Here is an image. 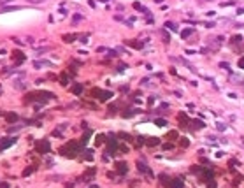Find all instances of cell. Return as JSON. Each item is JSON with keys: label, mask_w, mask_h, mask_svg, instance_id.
<instances>
[{"label": "cell", "mask_w": 244, "mask_h": 188, "mask_svg": "<svg viewBox=\"0 0 244 188\" xmlns=\"http://www.w3.org/2000/svg\"><path fill=\"white\" fill-rule=\"evenodd\" d=\"M165 26H169L170 30H174V32H176V30H177V28H176V25H174V23H165Z\"/></svg>", "instance_id": "cell-22"}, {"label": "cell", "mask_w": 244, "mask_h": 188, "mask_svg": "<svg viewBox=\"0 0 244 188\" xmlns=\"http://www.w3.org/2000/svg\"><path fill=\"white\" fill-rule=\"evenodd\" d=\"M77 151H79V144H77V142H70L69 146L62 148V153H63L65 156H70V158L77 155Z\"/></svg>", "instance_id": "cell-2"}, {"label": "cell", "mask_w": 244, "mask_h": 188, "mask_svg": "<svg viewBox=\"0 0 244 188\" xmlns=\"http://www.w3.org/2000/svg\"><path fill=\"white\" fill-rule=\"evenodd\" d=\"M7 2H11V0H0V4H7Z\"/></svg>", "instance_id": "cell-35"}, {"label": "cell", "mask_w": 244, "mask_h": 188, "mask_svg": "<svg viewBox=\"0 0 244 188\" xmlns=\"http://www.w3.org/2000/svg\"><path fill=\"white\" fill-rule=\"evenodd\" d=\"M34 65H35L37 69H42V67H49V65H51V62H46V60H40V62H39V60H37Z\"/></svg>", "instance_id": "cell-10"}, {"label": "cell", "mask_w": 244, "mask_h": 188, "mask_svg": "<svg viewBox=\"0 0 244 188\" xmlns=\"http://www.w3.org/2000/svg\"><path fill=\"white\" fill-rule=\"evenodd\" d=\"M162 113H169V104H162L160 109L156 111V114H162Z\"/></svg>", "instance_id": "cell-15"}, {"label": "cell", "mask_w": 244, "mask_h": 188, "mask_svg": "<svg viewBox=\"0 0 244 188\" xmlns=\"http://www.w3.org/2000/svg\"><path fill=\"white\" fill-rule=\"evenodd\" d=\"M93 97H97L98 100H109V98L113 97V93H111L109 90H100V88H97V90H93Z\"/></svg>", "instance_id": "cell-3"}, {"label": "cell", "mask_w": 244, "mask_h": 188, "mask_svg": "<svg viewBox=\"0 0 244 188\" xmlns=\"http://www.w3.org/2000/svg\"><path fill=\"white\" fill-rule=\"evenodd\" d=\"M37 151L39 153H49V151H51L49 142H48V141H40V142L37 144Z\"/></svg>", "instance_id": "cell-4"}, {"label": "cell", "mask_w": 244, "mask_h": 188, "mask_svg": "<svg viewBox=\"0 0 244 188\" xmlns=\"http://www.w3.org/2000/svg\"><path fill=\"white\" fill-rule=\"evenodd\" d=\"M177 137V132H170L169 134V139H176Z\"/></svg>", "instance_id": "cell-28"}, {"label": "cell", "mask_w": 244, "mask_h": 188, "mask_svg": "<svg viewBox=\"0 0 244 188\" xmlns=\"http://www.w3.org/2000/svg\"><path fill=\"white\" fill-rule=\"evenodd\" d=\"M137 111H139V109H130V111H127V113H123V116H125V118H130V116H133V114L137 113Z\"/></svg>", "instance_id": "cell-19"}, {"label": "cell", "mask_w": 244, "mask_h": 188, "mask_svg": "<svg viewBox=\"0 0 244 188\" xmlns=\"http://www.w3.org/2000/svg\"><path fill=\"white\" fill-rule=\"evenodd\" d=\"M7 120H9V121H14V120H18V116H16V114H9Z\"/></svg>", "instance_id": "cell-24"}, {"label": "cell", "mask_w": 244, "mask_h": 188, "mask_svg": "<svg viewBox=\"0 0 244 188\" xmlns=\"http://www.w3.org/2000/svg\"><path fill=\"white\" fill-rule=\"evenodd\" d=\"M14 58H16V65H19V63L25 60V55H21L19 51H14Z\"/></svg>", "instance_id": "cell-11"}, {"label": "cell", "mask_w": 244, "mask_h": 188, "mask_svg": "<svg viewBox=\"0 0 244 188\" xmlns=\"http://www.w3.org/2000/svg\"><path fill=\"white\" fill-rule=\"evenodd\" d=\"M81 92H83V84H74L72 86V93L74 95H79Z\"/></svg>", "instance_id": "cell-14"}, {"label": "cell", "mask_w": 244, "mask_h": 188, "mask_svg": "<svg viewBox=\"0 0 244 188\" xmlns=\"http://www.w3.org/2000/svg\"><path fill=\"white\" fill-rule=\"evenodd\" d=\"M163 150L167 151V150H172V144H165V146H163Z\"/></svg>", "instance_id": "cell-33"}, {"label": "cell", "mask_w": 244, "mask_h": 188, "mask_svg": "<svg viewBox=\"0 0 244 188\" xmlns=\"http://www.w3.org/2000/svg\"><path fill=\"white\" fill-rule=\"evenodd\" d=\"M191 123H193V127H195V129H204V127H206L200 120H195V121H191Z\"/></svg>", "instance_id": "cell-16"}, {"label": "cell", "mask_w": 244, "mask_h": 188, "mask_svg": "<svg viewBox=\"0 0 244 188\" xmlns=\"http://www.w3.org/2000/svg\"><path fill=\"white\" fill-rule=\"evenodd\" d=\"M16 141V137H7V139H4V141H0V151H4L5 148H9L12 142Z\"/></svg>", "instance_id": "cell-5"}, {"label": "cell", "mask_w": 244, "mask_h": 188, "mask_svg": "<svg viewBox=\"0 0 244 188\" xmlns=\"http://www.w3.org/2000/svg\"><path fill=\"white\" fill-rule=\"evenodd\" d=\"M239 67H241V69H244V57L239 60Z\"/></svg>", "instance_id": "cell-30"}, {"label": "cell", "mask_w": 244, "mask_h": 188, "mask_svg": "<svg viewBox=\"0 0 244 188\" xmlns=\"http://www.w3.org/2000/svg\"><path fill=\"white\" fill-rule=\"evenodd\" d=\"M14 86H16V88H19V90H23V88H26V83H21V79H19V81H16V83H14Z\"/></svg>", "instance_id": "cell-18"}, {"label": "cell", "mask_w": 244, "mask_h": 188, "mask_svg": "<svg viewBox=\"0 0 244 188\" xmlns=\"http://www.w3.org/2000/svg\"><path fill=\"white\" fill-rule=\"evenodd\" d=\"M158 142H160V141H158L156 137H155V139H148V144H149V146H156Z\"/></svg>", "instance_id": "cell-20"}, {"label": "cell", "mask_w": 244, "mask_h": 188, "mask_svg": "<svg viewBox=\"0 0 244 188\" xmlns=\"http://www.w3.org/2000/svg\"><path fill=\"white\" fill-rule=\"evenodd\" d=\"M74 37H75V35H72V34H70V35H65V37H63V40H65V42H72V40H74Z\"/></svg>", "instance_id": "cell-21"}, {"label": "cell", "mask_w": 244, "mask_h": 188, "mask_svg": "<svg viewBox=\"0 0 244 188\" xmlns=\"http://www.w3.org/2000/svg\"><path fill=\"white\" fill-rule=\"evenodd\" d=\"M79 19H81V16H79V14H75V16H74V23H77Z\"/></svg>", "instance_id": "cell-34"}, {"label": "cell", "mask_w": 244, "mask_h": 188, "mask_svg": "<svg viewBox=\"0 0 244 188\" xmlns=\"http://www.w3.org/2000/svg\"><path fill=\"white\" fill-rule=\"evenodd\" d=\"M116 165H118V172H119V174H125V172L128 170V167H127V164H125V162H118Z\"/></svg>", "instance_id": "cell-9"}, {"label": "cell", "mask_w": 244, "mask_h": 188, "mask_svg": "<svg viewBox=\"0 0 244 188\" xmlns=\"http://www.w3.org/2000/svg\"><path fill=\"white\" fill-rule=\"evenodd\" d=\"M193 34V28H186V30H183L181 32V39H186V37H190Z\"/></svg>", "instance_id": "cell-13"}, {"label": "cell", "mask_w": 244, "mask_h": 188, "mask_svg": "<svg viewBox=\"0 0 244 188\" xmlns=\"http://www.w3.org/2000/svg\"><path fill=\"white\" fill-rule=\"evenodd\" d=\"M102 2H109V0H102Z\"/></svg>", "instance_id": "cell-37"}, {"label": "cell", "mask_w": 244, "mask_h": 188, "mask_svg": "<svg viewBox=\"0 0 244 188\" xmlns=\"http://www.w3.org/2000/svg\"><path fill=\"white\" fill-rule=\"evenodd\" d=\"M181 144H183V146L186 148V146H188V139H181Z\"/></svg>", "instance_id": "cell-31"}, {"label": "cell", "mask_w": 244, "mask_h": 188, "mask_svg": "<svg viewBox=\"0 0 244 188\" xmlns=\"http://www.w3.org/2000/svg\"><path fill=\"white\" fill-rule=\"evenodd\" d=\"M207 188H216V183H214L212 179H209V183H207Z\"/></svg>", "instance_id": "cell-23"}, {"label": "cell", "mask_w": 244, "mask_h": 188, "mask_svg": "<svg viewBox=\"0 0 244 188\" xmlns=\"http://www.w3.org/2000/svg\"><path fill=\"white\" fill-rule=\"evenodd\" d=\"M62 84H67V74H62Z\"/></svg>", "instance_id": "cell-27"}, {"label": "cell", "mask_w": 244, "mask_h": 188, "mask_svg": "<svg viewBox=\"0 0 244 188\" xmlns=\"http://www.w3.org/2000/svg\"><path fill=\"white\" fill-rule=\"evenodd\" d=\"M155 123H156L158 127H165V125H167V121H165V120H162V118H156V120H155Z\"/></svg>", "instance_id": "cell-17"}, {"label": "cell", "mask_w": 244, "mask_h": 188, "mask_svg": "<svg viewBox=\"0 0 244 188\" xmlns=\"http://www.w3.org/2000/svg\"><path fill=\"white\" fill-rule=\"evenodd\" d=\"M216 127H218V130H225V129H226V127H225V123H218Z\"/></svg>", "instance_id": "cell-26"}, {"label": "cell", "mask_w": 244, "mask_h": 188, "mask_svg": "<svg viewBox=\"0 0 244 188\" xmlns=\"http://www.w3.org/2000/svg\"><path fill=\"white\" fill-rule=\"evenodd\" d=\"M116 150H118V142H116V139H114L113 135H111V139H109V146H107V153H116Z\"/></svg>", "instance_id": "cell-6"}, {"label": "cell", "mask_w": 244, "mask_h": 188, "mask_svg": "<svg viewBox=\"0 0 244 188\" xmlns=\"http://www.w3.org/2000/svg\"><path fill=\"white\" fill-rule=\"evenodd\" d=\"M53 97H55V95L51 93V92H40V93L37 92V93H30L28 97H26V100H28V102H32V100H40V104H42V102H46V100H51Z\"/></svg>", "instance_id": "cell-1"}, {"label": "cell", "mask_w": 244, "mask_h": 188, "mask_svg": "<svg viewBox=\"0 0 244 188\" xmlns=\"http://www.w3.org/2000/svg\"><path fill=\"white\" fill-rule=\"evenodd\" d=\"M34 2H40V0H34Z\"/></svg>", "instance_id": "cell-38"}, {"label": "cell", "mask_w": 244, "mask_h": 188, "mask_svg": "<svg viewBox=\"0 0 244 188\" xmlns=\"http://www.w3.org/2000/svg\"><path fill=\"white\" fill-rule=\"evenodd\" d=\"M32 172H34V167H30V169H25V172H23V174H25V176H28V174H32Z\"/></svg>", "instance_id": "cell-25"}, {"label": "cell", "mask_w": 244, "mask_h": 188, "mask_svg": "<svg viewBox=\"0 0 244 188\" xmlns=\"http://www.w3.org/2000/svg\"><path fill=\"white\" fill-rule=\"evenodd\" d=\"M137 169L141 170L142 174H153V172H151V169L146 165V164H144V162H137Z\"/></svg>", "instance_id": "cell-7"}, {"label": "cell", "mask_w": 244, "mask_h": 188, "mask_svg": "<svg viewBox=\"0 0 244 188\" xmlns=\"http://www.w3.org/2000/svg\"><path fill=\"white\" fill-rule=\"evenodd\" d=\"M185 185H183V179L181 178H176V179H172L170 181V188H183Z\"/></svg>", "instance_id": "cell-8"}, {"label": "cell", "mask_w": 244, "mask_h": 188, "mask_svg": "<svg viewBox=\"0 0 244 188\" xmlns=\"http://www.w3.org/2000/svg\"><path fill=\"white\" fill-rule=\"evenodd\" d=\"M93 174H95V169H90L88 172H86V174H84V176H83V178H81V179H84V181H90Z\"/></svg>", "instance_id": "cell-12"}, {"label": "cell", "mask_w": 244, "mask_h": 188, "mask_svg": "<svg viewBox=\"0 0 244 188\" xmlns=\"http://www.w3.org/2000/svg\"><path fill=\"white\" fill-rule=\"evenodd\" d=\"M220 67H223V69H230V67H228V63H226V62H225V63H223V62H221V65H220Z\"/></svg>", "instance_id": "cell-32"}, {"label": "cell", "mask_w": 244, "mask_h": 188, "mask_svg": "<svg viewBox=\"0 0 244 188\" xmlns=\"http://www.w3.org/2000/svg\"><path fill=\"white\" fill-rule=\"evenodd\" d=\"M241 40H243L241 35H235V37H234V42H241Z\"/></svg>", "instance_id": "cell-29"}, {"label": "cell", "mask_w": 244, "mask_h": 188, "mask_svg": "<svg viewBox=\"0 0 244 188\" xmlns=\"http://www.w3.org/2000/svg\"><path fill=\"white\" fill-rule=\"evenodd\" d=\"M0 188H9V187H7V183H4V185H2Z\"/></svg>", "instance_id": "cell-36"}]
</instances>
